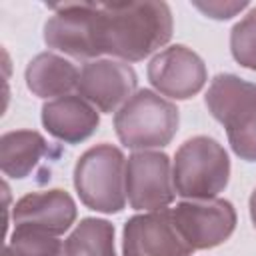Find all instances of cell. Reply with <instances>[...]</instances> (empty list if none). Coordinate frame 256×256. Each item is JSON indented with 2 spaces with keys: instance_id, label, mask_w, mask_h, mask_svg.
<instances>
[{
  "instance_id": "6da1fadb",
  "label": "cell",
  "mask_w": 256,
  "mask_h": 256,
  "mask_svg": "<svg viewBox=\"0 0 256 256\" xmlns=\"http://www.w3.org/2000/svg\"><path fill=\"white\" fill-rule=\"evenodd\" d=\"M92 56L108 54L138 62L162 48L172 36V12L166 2H88Z\"/></svg>"
},
{
  "instance_id": "7a4b0ae2",
  "label": "cell",
  "mask_w": 256,
  "mask_h": 256,
  "mask_svg": "<svg viewBox=\"0 0 256 256\" xmlns=\"http://www.w3.org/2000/svg\"><path fill=\"white\" fill-rule=\"evenodd\" d=\"M206 106L226 128L234 154L256 162V84L234 74H218L208 86Z\"/></svg>"
},
{
  "instance_id": "3957f363",
  "label": "cell",
  "mask_w": 256,
  "mask_h": 256,
  "mask_svg": "<svg viewBox=\"0 0 256 256\" xmlns=\"http://www.w3.org/2000/svg\"><path fill=\"white\" fill-rule=\"evenodd\" d=\"M230 178V160L224 146L210 136L186 140L174 154V192L186 200H208L220 194Z\"/></svg>"
},
{
  "instance_id": "277c9868",
  "label": "cell",
  "mask_w": 256,
  "mask_h": 256,
  "mask_svg": "<svg viewBox=\"0 0 256 256\" xmlns=\"http://www.w3.org/2000/svg\"><path fill=\"white\" fill-rule=\"evenodd\" d=\"M74 186L90 210L120 212L126 204V160L120 148L98 144L86 150L74 166Z\"/></svg>"
},
{
  "instance_id": "5b68a950",
  "label": "cell",
  "mask_w": 256,
  "mask_h": 256,
  "mask_svg": "<svg viewBox=\"0 0 256 256\" xmlns=\"http://www.w3.org/2000/svg\"><path fill=\"white\" fill-rule=\"evenodd\" d=\"M114 128L126 148H162L178 130V108L152 90H138L116 112Z\"/></svg>"
},
{
  "instance_id": "8992f818",
  "label": "cell",
  "mask_w": 256,
  "mask_h": 256,
  "mask_svg": "<svg viewBox=\"0 0 256 256\" xmlns=\"http://www.w3.org/2000/svg\"><path fill=\"white\" fill-rule=\"evenodd\" d=\"M172 220L192 250L214 248L230 238L236 226V212L228 200H184L170 210Z\"/></svg>"
},
{
  "instance_id": "52a82bcc",
  "label": "cell",
  "mask_w": 256,
  "mask_h": 256,
  "mask_svg": "<svg viewBox=\"0 0 256 256\" xmlns=\"http://www.w3.org/2000/svg\"><path fill=\"white\" fill-rule=\"evenodd\" d=\"M174 194L166 154L140 150L126 160V200L134 210H164L172 204Z\"/></svg>"
},
{
  "instance_id": "ba28073f",
  "label": "cell",
  "mask_w": 256,
  "mask_h": 256,
  "mask_svg": "<svg viewBox=\"0 0 256 256\" xmlns=\"http://www.w3.org/2000/svg\"><path fill=\"white\" fill-rule=\"evenodd\" d=\"M148 80L162 96L186 100L198 94L206 84V66L194 50L174 44L160 50L150 60Z\"/></svg>"
},
{
  "instance_id": "9c48e42d",
  "label": "cell",
  "mask_w": 256,
  "mask_h": 256,
  "mask_svg": "<svg viewBox=\"0 0 256 256\" xmlns=\"http://www.w3.org/2000/svg\"><path fill=\"white\" fill-rule=\"evenodd\" d=\"M78 94L100 112H118L136 90V72L122 60H90L80 68Z\"/></svg>"
},
{
  "instance_id": "30bf717a",
  "label": "cell",
  "mask_w": 256,
  "mask_h": 256,
  "mask_svg": "<svg viewBox=\"0 0 256 256\" xmlns=\"http://www.w3.org/2000/svg\"><path fill=\"white\" fill-rule=\"evenodd\" d=\"M124 256H188L194 250L178 232L170 210L132 216L124 226Z\"/></svg>"
},
{
  "instance_id": "8fae6325",
  "label": "cell",
  "mask_w": 256,
  "mask_h": 256,
  "mask_svg": "<svg viewBox=\"0 0 256 256\" xmlns=\"http://www.w3.org/2000/svg\"><path fill=\"white\" fill-rule=\"evenodd\" d=\"M12 220L14 228H30L60 236L76 220V204L64 190L32 192L14 204Z\"/></svg>"
},
{
  "instance_id": "7c38bea8",
  "label": "cell",
  "mask_w": 256,
  "mask_h": 256,
  "mask_svg": "<svg viewBox=\"0 0 256 256\" xmlns=\"http://www.w3.org/2000/svg\"><path fill=\"white\" fill-rule=\"evenodd\" d=\"M96 108L80 94H66L48 100L42 106V124L58 140L66 144H78L94 134L98 128Z\"/></svg>"
},
{
  "instance_id": "4fadbf2b",
  "label": "cell",
  "mask_w": 256,
  "mask_h": 256,
  "mask_svg": "<svg viewBox=\"0 0 256 256\" xmlns=\"http://www.w3.org/2000/svg\"><path fill=\"white\" fill-rule=\"evenodd\" d=\"M56 156L58 150H52L44 136L34 130L6 132L0 138V168L10 178H26L42 160H54Z\"/></svg>"
},
{
  "instance_id": "5bb4252c",
  "label": "cell",
  "mask_w": 256,
  "mask_h": 256,
  "mask_svg": "<svg viewBox=\"0 0 256 256\" xmlns=\"http://www.w3.org/2000/svg\"><path fill=\"white\" fill-rule=\"evenodd\" d=\"M80 70L54 52L34 56L26 66V86L40 98H60L78 86Z\"/></svg>"
},
{
  "instance_id": "9a60e30c",
  "label": "cell",
  "mask_w": 256,
  "mask_h": 256,
  "mask_svg": "<svg viewBox=\"0 0 256 256\" xmlns=\"http://www.w3.org/2000/svg\"><path fill=\"white\" fill-rule=\"evenodd\" d=\"M64 256H116L114 226L108 220L84 218L64 240Z\"/></svg>"
},
{
  "instance_id": "2e32d148",
  "label": "cell",
  "mask_w": 256,
  "mask_h": 256,
  "mask_svg": "<svg viewBox=\"0 0 256 256\" xmlns=\"http://www.w3.org/2000/svg\"><path fill=\"white\" fill-rule=\"evenodd\" d=\"M2 256H64V244L46 232L14 228Z\"/></svg>"
},
{
  "instance_id": "e0dca14e",
  "label": "cell",
  "mask_w": 256,
  "mask_h": 256,
  "mask_svg": "<svg viewBox=\"0 0 256 256\" xmlns=\"http://www.w3.org/2000/svg\"><path fill=\"white\" fill-rule=\"evenodd\" d=\"M230 50L240 66L256 70V8L234 24L230 32Z\"/></svg>"
},
{
  "instance_id": "ac0fdd59",
  "label": "cell",
  "mask_w": 256,
  "mask_h": 256,
  "mask_svg": "<svg viewBox=\"0 0 256 256\" xmlns=\"http://www.w3.org/2000/svg\"><path fill=\"white\" fill-rule=\"evenodd\" d=\"M194 8H198L202 14L214 20H228L248 8V2H234V0H208V2H192Z\"/></svg>"
},
{
  "instance_id": "d6986e66",
  "label": "cell",
  "mask_w": 256,
  "mask_h": 256,
  "mask_svg": "<svg viewBox=\"0 0 256 256\" xmlns=\"http://www.w3.org/2000/svg\"><path fill=\"white\" fill-rule=\"evenodd\" d=\"M250 218H252V224L256 228V188L252 190V196H250Z\"/></svg>"
}]
</instances>
